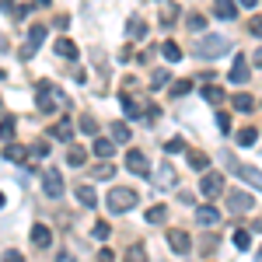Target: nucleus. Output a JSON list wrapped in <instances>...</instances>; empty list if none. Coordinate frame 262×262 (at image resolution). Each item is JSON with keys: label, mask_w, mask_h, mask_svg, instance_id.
<instances>
[{"label": "nucleus", "mask_w": 262, "mask_h": 262, "mask_svg": "<svg viewBox=\"0 0 262 262\" xmlns=\"http://www.w3.org/2000/svg\"><path fill=\"white\" fill-rule=\"evenodd\" d=\"M231 242L238 245V248H242V252H248V248H252V234H248V231H242V227H238V231H234V234H231Z\"/></svg>", "instance_id": "obj_33"}, {"label": "nucleus", "mask_w": 262, "mask_h": 262, "mask_svg": "<svg viewBox=\"0 0 262 262\" xmlns=\"http://www.w3.org/2000/svg\"><path fill=\"white\" fill-rule=\"evenodd\" d=\"M56 262H77V259H74L70 252H60V255H56Z\"/></svg>", "instance_id": "obj_49"}, {"label": "nucleus", "mask_w": 262, "mask_h": 262, "mask_svg": "<svg viewBox=\"0 0 262 262\" xmlns=\"http://www.w3.org/2000/svg\"><path fill=\"white\" fill-rule=\"evenodd\" d=\"M84 161H88V150H84V147H77V143H74V147H70V150H67V164H70V168H81Z\"/></svg>", "instance_id": "obj_22"}, {"label": "nucleus", "mask_w": 262, "mask_h": 262, "mask_svg": "<svg viewBox=\"0 0 262 262\" xmlns=\"http://www.w3.org/2000/svg\"><path fill=\"white\" fill-rule=\"evenodd\" d=\"M143 217H147V224H161V221H168V206H161V203H158V206H150Z\"/></svg>", "instance_id": "obj_27"}, {"label": "nucleus", "mask_w": 262, "mask_h": 262, "mask_svg": "<svg viewBox=\"0 0 262 262\" xmlns=\"http://www.w3.org/2000/svg\"><path fill=\"white\" fill-rule=\"evenodd\" d=\"M81 129L88 133V137H95V133H98V122H95V116H81Z\"/></svg>", "instance_id": "obj_40"}, {"label": "nucleus", "mask_w": 262, "mask_h": 262, "mask_svg": "<svg viewBox=\"0 0 262 262\" xmlns=\"http://www.w3.org/2000/svg\"><path fill=\"white\" fill-rule=\"evenodd\" d=\"M91 234H95V238H98V242H105V238H108V234H112V224L98 221V224H95V231H91Z\"/></svg>", "instance_id": "obj_41"}, {"label": "nucleus", "mask_w": 262, "mask_h": 262, "mask_svg": "<svg viewBox=\"0 0 262 262\" xmlns=\"http://www.w3.org/2000/svg\"><path fill=\"white\" fill-rule=\"evenodd\" d=\"M14 129H18V119H14V116H4V119H0V140H11Z\"/></svg>", "instance_id": "obj_26"}, {"label": "nucleus", "mask_w": 262, "mask_h": 262, "mask_svg": "<svg viewBox=\"0 0 262 262\" xmlns=\"http://www.w3.org/2000/svg\"><path fill=\"white\" fill-rule=\"evenodd\" d=\"M203 98L210 101V105H217V101H224L227 95H224V88H217V84H210V88H203Z\"/></svg>", "instance_id": "obj_31"}, {"label": "nucleus", "mask_w": 262, "mask_h": 262, "mask_svg": "<svg viewBox=\"0 0 262 262\" xmlns=\"http://www.w3.org/2000/svg\"><path fill=\"white\" fill-rule=\"evenodd\" d=\"M122 108H126V116H129V119H140V116L150 112V105L140 101L137 95H129V91H122Z\"/></svg>", "instance_id": "obj_10"}, {"label": "nucleus", "mask_w": 262, "mask_h": 262, "mask_svg": "<svg viewBox=\"0 0 262 262\" xmlns=\"http://www.w3.org/2000/svg\"><path fill=\"white\" fill-rule=\"evenodd\" d=\"M53 53H56L60 60H77V56H81L77 42H70V39H56V46H53Z\"/></svg>", "instance_id": "obj_15"}, {"label": "nucleus", "mask_w": 262, "mask_h": 262, "mask_svg": "<svg viewBox=\"0 0 262 262\" xmlns=\"http://www.w3.org/2000/svg\"><path fill=\"white\" fill-rule=\"evenodd\" d=\"M248 32H252V35H259V39H262V18H252V21H248Z\"/></svg>", "instance_id": "obj_45"}, {"label": "nucleus", "mask_w": 262, "mask_h": 262, "mask_svg": "<svg viewBox=\"0 0 262 262\" xmlns=\"http://www.w3.org/2000/svg\"><path fill=\"white\" fill-rule=\"evenodd\" d=\"M42 42H46V25H32V28H28V42H25V46H21V60H32V56H35V49H39Z\"/></svg>", "instance_id": "obj_7"}, {"label": "nucleus", "mask_w": 262, "mask_h": 262, "mask_svg": "<svg viewBox=\"0 0 262 262\" xmlns=\"http://www.w3.org/2000/svg\"><path fill=\"white\" fill-rule=\"evenodd\" d=\"M32 158H35V161L49 158V147H46V143H35V147H32Z\"/></svg>", "instance_id": "obj_44"}, {"label": "nucleus", "mask_w": 262, "mask_h": 262, "mask_svg": "<svg viewBox=\"0 0 262 262\" xmlns=\"http://www.w3.org/2000/svg\"><path fill=\"white\" fill-rule=\"evenodd\" d=\"M91 150H95V158H98V161H108V158L116 154V143H112V140H101V137H98V140L91 143Z\"/></svg>", "instance_id": "obj_21"}, {"label": "nucleus", "mask_w": 262, "mask_h": 262, "mask_svg": "<svg viewBox=\"0 0 262 262\" xmlns=\"http://www.w3.org/2000/svg\"><path fill=\"white\" fill-rule=\"evenodd\" d=\"M32 245H35L39 252H46V248L53 245V231H49L46 224H32Z\"/></svg>", "instance_id": "obj_14"}, {"label": "nucleus", "mask_w": 262, "mask_h": 262, "mask_svg": "<svg viewBox=\"0 0 262 262\" xmlns=\"http://www.w3.org/2000/svg\"><path fill=\"white\" fill-rule=\"evenodd\" d=\"M91 175H95V179H101V182H108V179H112V175H116V168H112V164H108V161H101L98 168H91Z\"/></svg>", "instance_id": "obj_35"}, {"label": "nucleus", "mask_w": 262, "mask_h": 262, "mask_svg": "<svg viewBox=\"0 0 262 262\" xmlns=\"http://www.w3.org/2000/svg\"><path fill=\"white\" fill-rule=\"evenodd\" d=\"M0 112H4V101H0Z\"/></svg>", "instance_id": "obj_53"}, {"label": "nucleus", "mask_w": 262, "mask_h": 262, "mask_svg": "<svg viewBox=\"0 0 262 262\" xmlns=\"http://www.w3.org/2000/svg\"><path fill=\"white\" fill-rule=\"evenodd\" d=\"M196 224H200V227H206V231H210V227H217V224H221V210H217L213 203L196 206Z\"/></svg>", "instance_id": "obj_11"}, {"label": "nucleus", "mask_w": 262, "mask_h": 262, "mask_svg": "<svg viewBox=\"0 0 262 262\" xmlns=\"http://www.w3.org/2000/svg\"><path fill=\"white\" fill-rule=\"evenodd\" d=\"M154 189H175L179 185V171H175V164L171 161H161L158 164V175H154Z\"/></svg>", "instance_id": "obj_6"}, {"label": "nucleus", "mask_w": 262, "mask_h": 262, "mask_svg": "<svg viewBox=\"0 0 262 262\" xmlns=\"http://www.w3.org/2000/svg\"><path fill=\"white\" fill-rule=\"evenodd\" d=\"M189 164H192L196 171H206V168H210V158L200 154V150H192V154H189Z\"/></svg>", "instance_id": "obj_37"}, {"label": "nucleus", "mask_w": 262, "mask_h": 262, "mask_svg": "<svg viewBox=\"0 0 262 262\" xmlns=\"http://www.w3.org/2000/svg\"><path fill=\"white\" fill-rule=\"evenodd\" d=\"M32 7H49V0H35V4H32Z\"/></svg>", "instance_id": "obj_51"}, {"label": "nucleus", "mask_w": 262, "mask_h": 262, "mask_svg": "<svg viewBox=\"0 0 262 262\" xmlns=\"http://www.w3.org/2000/svg\"><path fill=\"white\" fill-rule=\"evenodd\" d=\"M224 164H227V168H231L242 182H248L252 189H262V171H259V168H252V164H238L227 150H224Z\"/></svg>", "instance_id": "obj_4"}, {"label": "nucleus", "mask_w": 262, "mask_h": 262, "mask_svg": "<svg viewBox=\"0 0 262 262\" xmlns=\"http://www.w3.org/2000/svg\"><path fill=\"white\" fill-rule=\"evenodd\" d=\"M217 129L221 133H231V116L227 112H217Z\"/></svg>", "instance_id": "obj_43"}, {"label": "nucleus", "mask_w": 262, "mask_h": 262, "mask_svg": "<svg viewBox=\"0 0 262 262\" xmlns=\"http://www.w3.org/2000/svg\"><path fill=\"white\" fill-rule=\"evenodd\" d=\"M164 150H168V154H182V150H185V140H182V137H171V140L164 143Z\"/></svg>", "instance_id": "obj_42"}, {"label": "nucleus", "mask_w": 262, "mask_h": 262, "mask_svg": "<svg viewBox=\"0 0 262 262\" xmlns=\"http://www.w3.org/2000/svg\"><path fill=\"white\" fill-rule=\"evenodd\" d=\"M259 262H262V255H259Z\"/></svg>", "instance_id": "obj_54"}, {"label": "nucleus", "mask_w": 262, "mask_h": 262, "mask_svg": "<svg viewBox=\"0 0 262 262\" xmlns=\"http://www.w3.org/2000/svg\"><path fill=\"white\" fill-rule=\"evenodd\" d=\"M0 11H4L7 18H14V21L28 18V7H25V4H14V0H0Z\"/></svg>", "instance_id": "obj_19"}, {"label": "nucleus", "mask_w": 262, "mask_h": 262, "mask_svg": "<svg viewBox=\"0 0 262 262\" xmlns=\"http://www.w3.org/2000/svg\"><path fill=\"white\" fill-rule=\"evenodd\" d=\"M255 140H259V129H252V126H245L242 133H238V143L242 147H255Z\"/></svg>", "instance_id": "obj_32"}, {"label": "nucleus", "mask_w": 262, "mask_h": 262, "mask_svg": "<svg viewBox=\"0 0 262 262\" xmlns=\"http://www.w3.org/2000/svg\"><path fill=\"white\" fill-rule=\"evenodd\" d=\"M4 158H7V161H25V158H28V150L18 147V143H7V147H4Z\"/></svg>", "instance_id": "obj_29"}, {"label": "nucleus", "mask_w": 262, "mask_h": 262, "mask_svg": "<svg viewBox=\"0 0 262 262\" xmlns=\"http://www.w3.org/2000/svg\"><path fill=\"white\" fill-rule=\"evenodd\" d=\"M126 35H129V39H147V21H143L140 14H133L129 25H126Z\"/></svg>", "instance_id": "obj_20"}, {"label": "nucleus", "mask_w": 262, "mask_h": 262, "mask_svg": "<svg viewBox=\"0 0 262 262\" xmlns=\"http://www.w3.org/2000/svg\"><path fill=\"white\" fill-rule=\"evenodd\" d=\"M112 143H129V126L126 122H112Z\"/></svg>", "instance_id": "obj_25"}, {"label": "nucleus", "mask_w": 262, "mask_h": 262, "mask_svg": "<svg viewBox=\"0 0 262 262\" xmlns=\"http://www.w3.org/2000/svg\"><path fill=\"white\" fill-rule=\"evenodd\" d=\"M175 18H179V7H175V4H164V11H161V25H164V28H171V25H175Z\"/></svg>", "instance_id": "obj_34"}, {"label": "nucleus", "mask_w": 262, "mask_h": 262, "mask_svg": "<svg viewBox=\"0 0 262 262\" xmlns=\"http://www.w3.org/2000/svg\"><path fill=\"white\" fill-rule=\"evenodd\" d=\"M200 192H203L210 203L217 200V196H224V175H217V171H206V175L200 179Z\"/></svg>", "instance_id": "obj_5"}, {"label": "nucleus", "mask_w": 262, "mask_h": 262, "mask_svg": "<svg viewBox=\"0 0 262 262\" xmlns=\"http://www.w3.org/2000/svg\"><path fill=\"white\" fill-rule=\"evenodd\" d=\"M168 245H171V252H175V255H185V252L192 248V238H189L185 231L175 227V231H168Z\"/></svg>", "instance_id": "obj_13"}, {"label": "nucleus", "mask_w": 262, "mask_h": 262, "mask_svg": "<svg viewBox=\"0 0 262 262\" xmlns=\"http://www.w3.org/2000/svg\"><path fill=\"white\" fill-rule=\"evenodd\" d=\"M168 91H171V98H182V95H189V91H192V81H171Z\"/></svg>", "instance_id": "obj_36"}, {"label": "nucleus", "mask_w": 262, "mask_h": 262, "mask_svg": "<svg viewBox=\"0 0 262 262\" xmlns=\"http://www.w3.org/2000/svg\"><path fill=\"white\" fill-rule=\"evenodd\" d=\"M252 67H259V70H262V49H255V53H252Z\"/></svg>", "instance_id": "obj_48"}, {"label": "nucleus", "mask_w": 262, "mask_h": 262, "mask_svg": "<svg viewBox=\"0 0 262 262\" xmlns=\"http://www.w3.org/2000/svg\"><path fill=\"white\" fill-rule=\"evenodd\" d=\"M231 105H234L238 112H252V108H255V98H252V95H245V91H238V95L231 98Z\"/></svg>", "instance_id": "obj_24"}, {"label": "nucleus", "mask_w": 262, "mask_h": 262, "mask_svg": "<svg viewBox=\"0 0 262 262\" xmlns=\"http://www.w3.org/2000/svg\"><path fill=\"white\" fill-rule=\"evenodd\" d=\"M0 77H4V74H0Z\"/></svg>", "instance_id": "obj_55"}, {"label": "nucleus", "mask_w": 262, "mask_h": 262, "mask_svg": "<svg viewBox=\"0 0 262 262\" xmlns=\"http://www.w3.org/2000/svg\"><path fill=\"white\" fill-rule=\"evenodd\" d=\"M231 49V39H224V35H206V39L196 42V56L200 60H217Z\"/></svg>", "instance_id": "obj_3"}, {"label": "nucleus", "mask_w": 262, "mask_h": 262, "mask_svg": "<svg viewBox=\"0 0 262 262\" xmlns=\"http://www.w3.org/2000/svg\"><path fill=\"white\" fill-rule=\"evenodd\" d=\"M4 203H7V196H4V192H0V210H4Z\"/></svg>", "instance_id": "obj_52"}, {"label": "nucleus", "mask_w": 262, "mask_h": 262, "mask_svg": "<svg viewBox=\"0 0 262 262\" xmlns=\"http://www.w3.org/2000/svg\"><path fill=\"white\" fill-rule=\"evenodd\" d=\"M137 203H140V192H133V189H112L108 196H105V206L112 210V213H129V210H137Z\"/></svg>", "instance_id": "obj_2"}, {"label": "nucleus", "mask_w": 262, "mask_h": 262, "mask_svg": "<svg viewBox=\"0 0 262 262\" xmlns=\"http://www.w3.org/2000/svg\"><path fill=\"white\" fill-rule=\"evenodd\" d=\"M213 14L221 21H234L238 18V4L234 0H213Z\"/></svg>", "instance_id": "obj_16"}, {"label": "nucleus", "mask_w": 262, "mask_h": 262, "mask_svg": "<svg viewBox=\"0 0 262 262\" xmlns=\"http://www.w3.org/2000/svg\"><path fill=\"white\" fill-rule=\"evenodd\" d=\"M42 192H46L49 200H60L63 196V175L56 168H46V171H42Z\"/></svg>", "instance_id": "obj_8"}, {"label": "nucleus", "mask_w": 262, "mask_h": 262, "mask_svg": "<svg viewBox=\"0 0 262 262\" xmlns=\"http://www.w3.org/2000/svg\"><path fill=\"white\" fill-rule=\"evenodd\" d=\"M234 4H242V7H255L259 0H234Z\"/></svg>", "instance_id": "obj_50"}, {"label": "nucleus", "mask_w": 262, "mask_h": 262, "mask_svg": "<svg viewBox=\"0 0 262 262\" xmlns=\"http://www.w3.org/2000/svg\"><path fill=\"white\" fill-rule=\"evenodd\" d=\"M185 28H189V32H203V28H206V18H203V14H189V18H185Z\"/></svg>", "instance_id": "obj_38"}, {"label": "nucleus", "mask_w": 262, "mask_h": 262, "mask_svg": "<svg viewBox=\"0 0 262 262\" xmlns=\"http://www.w3.org/2000/svg\"><path fill=\"white\" fill-rule=\"evenodd\" d=\"M227 196V206L234 210V213H248L252 206H255V200L248 196V192H242V189H234V192H224Z\"/></svg>", "instance_id": "obj_12"}, {"label": "nucleus", "mask_w": 262, "mask_h": 262, "mask_svg": "<svg viewBox=\"0 0 262 262\" xmlns=\"http://www.w3.org/2000/svg\"><path fill=\"white\" fill-rule=\"evenodd\" d=\"M4 262H25V255H21V252H7V255H4Z\"/></svg>", "instance_id": "obj_47"}, {"label": "nucleus", "mask_w": 262, "mask_h": 262, "mask_svg": "<svg viewBox=\"0 0 262 262\" xmlns=\"http://www.w3.org/2000/svg\"><path fill=\"white\" fill-rule=\"evenodd\" d=\"M227 77H231V84H245L248 81V60L245 56H234V67H231Z\"/></svg>", "instance_id": "obj_17"}, {"label": "nucleus", "mask_w": 262, "mask_h": 262, "mask_svg": "<svg viewBox=\"0 0 262 262\" xmlns=\"http://www.w3.org/2000/svg\"><path fill=\"white\" fill-rule=\"evenodd\" d=\"M122 262H147V248H143L140 242L129 245V252H126V259H122Z\"/></svg>", "instance_id": "obj_30"}, {"label": "nucleus", "mask_w": 262, "mask_h": 262, "mask_svg": "<svg viewBox=\"0 0 262 262\" xmlns=\"http://www.w3.org/2000/svg\"><path fill=\"white\" fill-rule=\"evenodd\" d=\"M74 196H77V203H81V206H88V210H91V206L98 203V196H95V189H91V185H81V189H77Z\"/></svg>", "instance_id": "obj_23"}, {"label": "nucleus", "mask_w": 262, "mask_h": 262, "mask_svg": "<svg viewBox=\"0 0 262 262\" xmlns=\"http://www.w3.org/2000/svg\"><path fill=\"white\" fill-rule=\"evenodd\" d=\"M49 137H53V140H74V122L60 119L56 126H49Z\"/></svg>", "instance_id": "obj_18"}, {"label": "nucleus", "mask_w": 262, "mask_h": 262, "mask_svg": "<svg viewBox=\"0 0 262 262\" xmlns=\"http://www.w3.org/2000/svg\"><path fill=\"white\" fill-rule=\"evenodd\" d=\"M35 101H39V108H42V112H53L56 105H63V108L70 105V98L63 95L56 84H49V81H39V84H35Z\"/></svg>", "instance_id": "obj_1"}, {"label": "nucleus", "mask_w": 262, "mask_h": 262, "mask_svg": "<svg viewBox=\"0 0 262 262\" xmlns=\"http://www.w3.org/2000/svg\"><path fill=\"white\" fill-rule=\"evenodd\" d=\"M98 262H116V255H112L108 248H101V252H98Z\"/></svg>", "instance_id": "obj_46"}, {"label": "nucleus", "mask_w": 262, "mask_h": 262, "mask_svg": "<svg viewBox=\"0 0 262 262\" xmlns=\"http://www.w3.org/2000/svg\"><path fill=\"white\" fill-rule=\"evenodd\" d=\"M161 53H164V60H168V63H179V60H182V49H179V42H171V39H168V42L161 46Z\"/></svg>", "instance_id": "obj_28"}, {"label": "nucleus", "mask_w": 262, "mask_h": 262, "mask_svg": "<svg viewBox=\"0 0 262 262\" xmlns=\"http://www.w3.org/2000/svg\"><path fill=\"white\" fill-rule=\"evenodd\" d=\"M126 168H129L133 175H140V179L150 175V164H147V154H143V150H126Z\"/></svg>", "instance_id": "obj_9"}, {"label": "nucleus", "mask_w": 262, "mask_h": 262, "mask_svg": "<svg viewBox=\"0 0 262 262\" xmlns=\"http://www.w3.org/2000/svg\"><path fill=\"white\" fill-rule=\"evenodd\" d=\"M164 84H171V74H168V70H154V77H150V88L158 91V88H164Z\"/></svg>", "instance_id": "obj_39"}]
</instances>
